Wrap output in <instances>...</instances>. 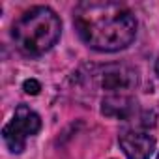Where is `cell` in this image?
Returning a JSON list of instances; mask_svg holds the SVG:
<instances>
[{
  "mask_svg": "<svg viewBox=\"0 0 159 159\" xmlns=\"http://www.w3.org/2000/svg\"><path fill=\"white\" fill-rule=\"evenodd\" d=\"M75 30L81 39L101 52L122 51L137 36V19L133 11L118 2L86 0L73 10Z\"/></svg>",
  "mask_w": 159,
  "mask_h": 159,
  "instance_id": "obj_1",
  "label": "cell"
},
{
  "mask_svg": "<svg viewBox=\"0 0 159 159\" xmlns=\"http://www.w3.org/2000/svg\"><path fill=\"white\" fill-rule=\"evenodd\" d=\"M62 23L47 6H36L25 11L11 26V38L19 51L28 56H39L52 49L60 39Z\"/></svg>",
  "mask_w": 159,
  "mask_h": 159,
  "instance_id": "obj_2",
  "label": "cell"
},
{
  "mask_svg": "<svg viewBox=\"0 0 159 159\" xmlns=\"http://www.w3.org/2000/svg\"><path fill=\"white\" fill-rule=\"evenodd\" d=\"M41 129V118L26 105H19L11 122L4 127V140L13 153H21L26 146V139L34 137Z\"/></svg>",
  "mask_w": 159,
  "mask_h": 159,
  "instance_id": "obj_3",
  "label": "cell"
},
{
  "mask_svg": "<svg viewBox=\"0 0 159 159\" xmlns=\"http://www.w3.org/2000/svg\"><path fill=\"white\" fill-rule=\"evenodd\" d=\"M137 71L125 64H111L105 66L99 73V84L103 90H107V96L112 94H127L137 86Z\"/></svg>",
  "mask_w": 159,
  "mask_h": 159,
  "instance_id": "obj_4",
  "label": "cell"
},
{
  "mask_svg": "<svg viewBox=\"0 0 159 159\" xmlns=\"http://www.w3.org/2000/svg\"><path fill=\"white\" fill-rule=\"evenodd\" d=\"M120 148L127 159H150L155 150V139L146 131H125L120 135Z\"/></svg>",
  "mask_w": 159,
  "mask_h": 159,
  "instance_id": "obj_5",
  "label": "cell"
},
{
  "mask_svg": "<svg viewBox=\"0 0 159 159\" xmlns=\"http://www.w3.org/2000/svg\"><path fill=\"white\" fill-rule=\"evenodd\" d=\"M101 105H103L101 107V112L105 116H112V118H127L135 111V101L127 94L105 96Z\"/></svg>",
  "mask_w": 159,
  "mask_h": 159,
  "instance_id": "obj_6",
  "label": "cell"
},
{
  "mask_svg": "<svg viewBox=\"0 0 159 159\" xmlns=\"http://www.w3.org/2000/svg\"><path fill=\"white\" fill-rule=\"evenodd\" d=\"M39 90H41V84L36 81V79H30V81L25 83V92H26V94L36 96V94H39Z\"/></svg>",
  "mask_w": 159,
  "mask_h": 159,
  "instance_id": "obj_7",
  "label": "cell"
},
{
  "mask_svg": "<svg viewBox=\"0 0 159 159\" xmlns=\"http://www.w3.org/2000/svg\"><path fill=\"white\" fill-rule=\"evenodd\" d=\"M155 73L159 75V58H157V62H155Z\"/></svg>",
  "mask_w": 159,
  "mask_h": 159,
  "instance_id": "obj_8",
  "label": "cell"
},
{
  "mask_svg": "<svg viewBox=\"0 0 159 159\" xmlns=\"http://www.w3.org/2000/svg\"><path fill=\"white\" fill-rule=\"evenodd\" d=\"M157 159H159V153H157Z\"/></svg>",
  "mask_w": 159,
  "mask_h": 159,
  "instance_id": "obj_9",
  "label": "cell"
}]
</instances>
